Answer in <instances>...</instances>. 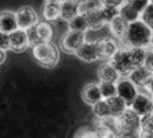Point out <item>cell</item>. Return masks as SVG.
I'll list each match as a JSON object with an SVG mask.
<instances>
[{"label":"cell","mask_w":153,"mask_h":138,"mask_svg":"<svg viewBox=\"0 0 153 138\" xmlns=\"http://www.w3.org/2000/svg\"><path fill=\"white\" fill-rule=\"evenodd\" d=\"M95 44L98 59L101 60H110L119 49L117 39H115L114 37H102L95 42Z\"/></svg>","instance_id":"obj_8"},{"label":"cell","mask_w":153,"mask_h":138,"mask_svg":"<svg viewBox=\"0 0 153 138\" xmlns=\"http://www.w3.org/2000/svg\"><path fill=\"white\" fill-rule=\"evenodd\" d=\"M93 112L95 115L96 119H106V118H112L111 116V111L106 100L102 99L99 102L93 105Z\"/></svg>","instance_id":"obj_25"},{"label":"cell","mask_w":153,"mask_h":138,"mask_svg":"<svg viewBox=\"0 0 153 138\" xmlns=\"http://www.w3.org/2000/svg\"><path fill=\"white\" fill-rule=\"evenodd\" d=\"M18 29L28 30L38 22V16L35 10L31 7H22L15 13Z\"/></svg>","instance_id":"obj_7"},{"label":"cell","mask_w":153,"mask_h":138,"mask_svg":"<svg viewBox=\"0 0 153 138\" xmlns=\"http://www.w3.org/2000/svg\"><path fill=\"white\" fill-rule=\"evenodd\" d=\"M74 138H98V136H97V133L94 128L83 126L76 132Z\"/></svg>","instance_id":"obj_30"},{"label":"cell","mask_w":153,"mask_h":138,"mask_svg":"<svg viewBox=\"0 0 153 138\" xmlns=\"http://www.w3.org/2000/svg\"><path fill=\"white\" fill-rule=\"evenodd\" d=\"M150 3L151 4H153V0H150Z\"/></svg>","instance_id":"obj_43"},{"label":"cell","mask_w":153,"mask_h":138,"mask_svg":"<svg viewBox=\"0 0 153 138\" xmlns=\"http://www.w3.org/2000/svg\"><path fill=\"white\" fill-rule=\"evenodd\" d=\"M35 31L42 43H51L53 37V29L47 22H38L35 24Z\"/></svg>","instance_id":"obj_19"},{"label":"cell","mask_w":153,"mask_h":138,"mask_svg":"<svg viewBox=\"0 0 153 138\" xmlns=\"http://www.w3.org/2000/svg\"><path fill=\"white\" fill-rule=\"evenodd\" d=\"M85 33L68 31L61 39V47L67 53H76V51L85 43Z\"/></svg>","instance_id":"obj_5"},{"label":"cell","mask_w":153,"mask_h":138,"mask_svg":"<svg viewBox=\"0 0 153 138\" xmlns=\"http://www.w3.org/2000/svg\"><path fill=\"white\" fill-rule=\"evenodd\" d=\"M152 114H153V98H152Z\"/></svg>","instance_id":"obj_42"},{"label":"cell","mask_w":153,"mask_h":138,"mask_svg":"<svg viewBox=\"0 0 153 138\" xmlns=\"http://www.w3.org/2000/svg\"><path fill=\"white\" fill-rule=\"evenodd\" d=\"M108 24H110V30L115 39H119V42H123L128 28H129V22H127L120 16H117Z\"/></svg>","instance_id":"obj_16"},{"label":"cell","mask_w":153,"mask_h":138,"mask_svg":"<svg viewBox=\"0 0 153 138\" xmlns=\"http://www.w3.org/2000/svg\"><path fill=\"white\" fill-rule=\"evenodd\" d=\"M119 16L121 17L122 19H124L127 22L131 24V22L139 20L140 14L137 13L129 3L126 2L119 7Z\"/></svg>","instance_id":"obj_24"},{"label":"cell","mask_w":153,"mask_h":138,"mask_svg":"<svg viewBox=\"0 0 153 138\" xmlns=\"http://www.w3.org/2000/svg\"><path fill=\"white\" fill-rule=\"evenodd\" d=\"M117 138H140L138 131L134 132H123V133H119Z\"/></svg>","instance_id":"obj_36"},{"label":"cell","mask_w":153,"mask_h":138,"mask_svg":"<svg viewBox=\"0 0 153 138\" xmlns=\"http://www.w3.org/2000/svg\"><path fill=\"white\" fill-rule=\"evenodd\" d=\"M60 3L53 1H46L43 9V15L47 22H53L60 17Z\"/></svg>","instance_id":"obj_23"},{"label":"cell","mask_w":153,"mask_h":138,"mask_svg":"<svg viewBox=\"0 0 153 138\" xmlns=\"http://www.w3.org/2000/svg\"><path fill=\"white\" fill-rule=\"evenodd\" d=\"M128 52H129L130 59H131V62L133 64L134 68L145 65V61H146V56H147L146 48L130 47L128 48Z\"/></svg>","instance_id":"obj_20"},{"label":"cell","mask_w":153,"mask_h":138,"mask_svg":"<svg viewBox=\"0 0 153 138\" xmlns=\"http://www.w3.org/2000/svg\"><path fill=\"white\" fill-rule=\"evenodd\" d=\"M140 20L153 31V4H149L140 14Z\"/></svg>","instance_id":"obj_29"},{"label":"cell","mask_w":153,"mask_h":138,"mask_svg":"<svg viewBox=\"0 0 153 138\" xmlns=\"http://www.w3.org/2000/svg\"><path fill=\"white\" fill-rule=\"evenodd\" d=\"M71 1H74V3H76V4H79V5H82L85 2H87V0H71Z\"/></svg>","instance_id":"obj_39"},{"label":"cell","mask_w":153,"mask_h":138,"mask_svg":"<svg viewBox=\"0 0 153 138\" xmlns=\"http://www.w3.org/2000/svg\"><path fill=\"white\" fill-rule=\"evenodd\" d=\"M129 107L139 117L152 114V98L148 95L138 93Z\"/></svg>","instance_id":"obj_9"},{"label":"cell","mask_w":153,"mask_h":138,"mask_svg":"<svg viewBox=\"0 0 153 138\" xmlns=\"http://www.w3.org/2000/svg\"><path fill=\"white\" fill-rule=\"evenodd\" d=\"M102 99H110L116 96V83L110 82H100L98 84Z\"/></svg>","instance_id":"obj_28"},{"label":"cell","mask_w":153,"mask_h":138,"mask_svg":"<svg viewBox=\"0 0 153 138\" xmlns=\"http://www.w3.org/2000/svg\"><path fill=\"white\" fill-rule=\"evenodd\" d=\"M0 49L3 51L10 49V38L9 34L0 31Z\"/></svg>","instance_id":"obj_34"},{"label":"cell","mask_w":153,"mask_h":138,"mask_svg":"<svg viewBox=\"0 0 153 138\" xmlns=\"http://www.w3.org/2000/svg\"><path fill=\"white\" fill-rule=\"evenodd\" d=\"M80 14V5L71 0H63L60 3V17L66 22L71 20L74 17Z\"/></svg>","instance_id":"obj_17"},{"label":"cell","mask_w":153,"mask_h":138,"mask_svg":"<svg viewBox=\"0 0 153 138\" xmlns=\"http://www.w3.org/2000/svg\"><path fill=\"white\" fill-rule=\"evenodd\" d=\"M151 49H153V31H152V34H151V39H150V47Z\"/></svg>","instance_id":"obj_40"},{"label":"cell","mask_w":153,"mask_h":138,"mask_svg":"<svg viewBox=\"0 0 153 138\" xmlns=\"http://www.w3.org/2000/svg\"><path fill=\"white\" fill-rule=\"evenodd\" d=\"M152 76V73L149 71L145 66L135 67V68L130 72L128 76V79L136 86V87H143L145 88L148 84L149 80Z\"/></svg>","instance_id":"obj_12"},{"label":"cell","mask_w":153,"mask_h":138,"mask_svg":"<svg viewBox=\"0 0 153 138\" xmlns=\"http://www.w3.org/2000/svg\"><path fill=\"white\" fill-rule=\"evenodd\" d=\"M68 27H69L70 31L82 32V33H85V31L88 29L85 18H84L83 14H81V13L68 22Z\"/></svg>","instance_id":"obj_26"},{"label":"cell","mask_w":153,"mask_h":138,"mask_svg":"<svg viewBox=\"0 0 153 138\" xmlns=\"http://www.w3.org/2000/svg\"><path fill=\"white\" fill-rule=\"evenodd\" d=\"M104 100H106V102L108 104L112 118L118 117L128 107L127 103L124 102L122 99H120L118 96H115V97H112L110 99H104Z\"/></svg>","instance_id":"obj_22"},{"label":"cell","mask_w":153,"mask_h":138,"mask_svg":"<svg viewBox=\"0 0 153 138\" xmlns=\"http://www.w3.org/2000/svg\"><path fill=\"white\" fill-rule=\"evenodd\" d=\"M98 78L100 82H110V83H116L119 80V74L113 68L110 63L102 64L98 69Z\"/></svg>","instance_id":"obj_18"},{"label":"cell","mask_w":153,"mask_h":138,"mask_svg":"<svg viewBox=\"0 0 153 138\" xmlns=\"http://www.w3.org/2000/svg\"><path fill=\"white\" fill-rule=\"evenodd\" d=\"M5 60V52L0 49V64H2Z\"/></svg>","instance_id":"obj_38"},{"label":"cell","mask_w":153,"mask_h":138,"mask_svg":"<svg viewBox=\"0 0 153 138\" xmlns=\"http://www.w3.org/2000/svg\"><path fill=\"white\" fill-rule=\"evenodd\" d=\"M137 95H138L137 87L128 78L119 79L116 82V96H118L120 99H122L127 103L128 107Z\"/></svg>","instance_id":"obj_6"},{"label":"cell","mask_w":153,"mask_h":138,"mask_svg":"<svg viewBox=\"0 0 153 138\" xmlns=\"http://www.w3.org/2000/svg\"><path fill=\"white\" fill-rule=\"evenodd\" d=\"M139 122H140V117L136 113H134L130 107H127L119 116L114 118L115 128L118 134L123 132L138 131Z\"/></svg>","instance_id":"obj_3"},{"label":"cell","mask_w":153,"mask_h":138,"mask_svg":"<svg viewBox=\"0 0 153 138\" xmlns=\"http://www.w3.org/2000/svg\"><path fill=\"white\" fill-rule=\"evenodd\" d=\"M33 56L45 68H53L60 60V53L52 43H42L33 47Z\"/></svg>","instance_id":"obj_2"},{"label":"cell","mask_w":153,"mask_h":138,"mask_svg":"<svg viewBox=\"0 0 153 138\" xmlns=\"http://www.w3.org/2000/svg\"><path fill=\"white\" fill-rule=\"evenodd\" d=\"M100 7L86 9V10H84L83 12H81V14H83L84 18H85L88 29L98 30V29L102 28V27L105 24L104 20H103L102 14H101Z\"/></svg>","instance_id":"obj_11"},{"label":"cell","mask_w":153,"mask_h":138,"mask_svg":"<svg viewBox=\"0 0 153 138\" xmlns=\"http://www.w3.org/2000/svg\"><path fill=\"white\" fill-rule=\"evenodd\" d=\"M128 3L133 7L137 13L141 14L143 10L150 4V0H128Z\"/></svg>","instance_id":"obj_31"},{"label":"cell","mask_w":153,"mask_h":138,"mask_svg":"<svg viewBox=\"0 0 153 138\" xmlns=\"http://www.w3.org/2000/svg\"><path fill=\"white\" fill-rule=\"evenodd\" d=\"M145 89H146L147 93H149V96H150L151 98H153V74H152V76H151L150 80H149L148 84L146 85Z\"/></svg>","instance_id":"obj_37"},{"label":"cell","mask_w":153,"mask_h":138,"mask_svg":"<svg viewBox=\"0 0 153 138\" xmlns=\"http://www.w3.org/2000/svg\"><path fill=\"white\" fill-rule=\"evenodd\" d=\"M152 30L147 27L141 20L129 24L127 34L122 43L130 47H140V48H149L150 47V39Z\"/></svg>","instance_id":"obj_1"},{"label":"cell","mask_w":153,"mask_h":138,"mask_svg":"<svg viewBox=\"0 0 153 138\" xmlns=\"http://www.w3.org/2000/svg\"><path fill=\"white\" fill-rule=\"evenodd\" d=\"M108 63L117 71L119 76H122V78H128L130 72L134 69L129 52H128V48H119L116 51V53L110 59Z\"/></svg>","instance_id":"obj_4"},{"label":"cell","mask_w":153,"mask_h":138,"mask_svg":"<svg viewBox=\"0 0 153 138\" xmlns=\"http://www.w3.org/2000/svg\"><path fill=\"white\" fill-rule=\"evenodd\" d=\"M46 1H53V2H62L63 0H46Z\"/></svg>","instance_id":"obj_41"},{"label":"cell","mask_w":153,"mask_h":138,"mask_svg":"<svg viewBox=\"0 0 153 138\" xmlns=\"http://www.w3.org/2000/svg\"><path fill=\"white\" fill-rule=\"evenodd\" d=\"M138 132L140 138H153V114L140 117Z\"/></svg>","instance_id":"obj_21"},{"label":"cell","mask_w":153,"mask_h":138,"mask_svg":"<svg viewBox=\"0 0 153 138\" xmlns=\"http://www.w3.org/2000/svg\"><path fill=\"white\" fill-rule=\"evenodd\" d=\"M10 38V49L14 52H22L29 47L28 36L25 30L17 29L12 33L9 34Z\"/></svg>","instance_id":"obj_10"},{"label":"cell","mask_w":153,"mask_h":138,"mask_svg":"<svg viewBox=\"0 0 153 138\" xmlns=\"http://www.w3.org/2000/svg\"><path fill=\"white\" fill-rule=\"evenodd\" d=\"M27 36H28V42H29V46H32V47H35L38 44H42L41 39L38 38L37 34L35 31V26L32 27V28L26 30Z\"/></svg>","instance_id":"obj_32"},{"label":"cell","mask_w":153,"mask_h":138,"mask_svg":"<svg viewBox=\"0 0 153 138\" xmlns=\"http://www.w3.org/2000/svg\"><path fill=\"white\" fill-rule=\"evenodd\" d=\"M74 54L79 57L80 60L86 63H93L95 61L99 60L96 44L93 42H85L81 47L76 51Z\"/></svg>","instance_id":"obj_13"},{"label":"cell","mask_w":153,"mask_h":138,"mask_svg":"<svg viewBox=\"0 0 153 138\" xmlns=\"http://www.w3.org/2000/svg\"><path fill=\"white\" fill-rule=\"evenodd\" d=\"M102 5H108V7H120L124 3V0H100Z\"/></svg>","instance_id":"obj_35"},{"label":"cell","mask_w":153,"mask_h":138,"mask_svg":"<svg viewBox=\"0 0 153 138\" xmlns=\"http://www.w3.org/2000/svg\"><path fill=\"white\" fill-rule=\"evenodd\" d=\"M82 99L86 104L91 105V106L102 100V96H101L98 84L91 83L84 86L82 89Z\"/></svg>","instance_id":"obj_14"},{"label":"cell","mask_w":153,"mask_h":138,"mask_svg":"<svg viewBox=\"0 0 153 138\" xmlns=\"http://www.w3.org/2000/svg\"><path fill=\"white\" fill-rule=\"evenodd\" d=\"M100 9H101V14H102L103 20H104L105 24H110L116 17L119 16V7L101 4Z\"/></svg>","instance_id":"obj_27"},{"label":"cell","mask_w":153,"mask_h":138,"mask_svg":"<svg viewBox=\"0 0 153 138\" xmlns=\"http://www.w3.org/2000/svg\"><path fill=\"white\" fill-rule=\"evenodd\" d=\"M143 66L153 74V49H151V48L147 49V56Z\"/></svg>","instance_id":"obj_33"},{"label":"cell","mask_w":153,"mask_h":138,"mask_svg":"<svg viewBox=\"0 0 153 138\" xmlns=\"http://www.w3.org/2000/svg\"><path fill=\"white\" fill-rule=\"evenodd\" d=\"M17 29L18 27H17L15 13L10 12V11H4L0 13V31L10 34Z\"/></svg>","instance_id":"obj_15"}]
</instances>
